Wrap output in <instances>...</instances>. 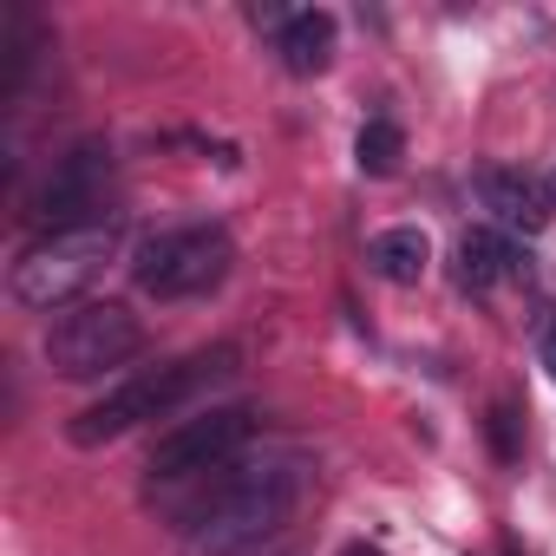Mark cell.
Masks as SVG:
<instances>
[{
  "instance_id": "6da1fadb",
  "label": "cell",
  "mask_w": 556,
  "mask_h": 556,
  "mask_svg": "<svg viewBox=\"0 0 556 556\" xmlns=\"http://www.w3.org/2000/svg\"><path fill=\"white\" fill-rule=\"evenodd\" d=\"M302 497V465L295 458H255V465H216L203 471V491L190 497L184 523V556H242L262 536L289 523Z\"/></svg>"
},
{
  "instance_id": "7a4b0ae2",
  "label": "cell",
  "mask_w": 556,
  "mask_h": 556,
  "mask_svg": "<svg viewBox=\"0 0 556 556\" xmlns=\"http://www.w3.org/2000/svg\"><path fill=\"white\" fill-rule=\"evenodd\" d=\"M236 348L229 341H216V348H197V354H184V361H170V367H151V374H138V380H125V387H112L99 406H86L73 426H66V439L73 445H112V439H125L131 426H144V419H170V413H184L197 393H210L216 380H229L236 374Z\"/></svg>"
},
{
  "instance_id": "3957f363",
  "label": "cell",
  "mask_w": 556,
  "mask_h": 556,
  "mask_svg": "<svg viewBox=\"0 0 556 556\" xmlns=\"http://www.w3.org/2000/svg\"><path fill=\"white\" fill-rule=\"evenodd\" d=\"M112 249H118V216L66 229V236H34L21 249V262H14V302L40 308V315H60L92 282V275L112 262Z\"/></svg>"
},
{
  "instance_id": "277c9868",
  "label": "cell",
  "mask_w": 556,
  "mask_h": 556,
  "mask_svg": "<svg viewBox=\"0 0 556 556\" xmlns=\"http://www.w3.org/2000/svg\"><path fill=\"white\" fill-rule=\"evenodd\" d=\"M236 262V242L223 223H184V229H157L138 242L131 255V275L138 289L157 295V302H190V295H210Z\"/></svg>"
},
{
  "instance_id": "5b68a950",
  "label": "cell",
  "mask_w": 556,
  "mask_h": 556,
  "mask_svg": "<svg viewBox=\"0 0 556 556\" xmlns=\"http://www.w3.org/2000/svg\"><path fill=\"white\" fill-rule=\"evenodd\" d=\"M144 348V321L125 302H79L47 334V367L60 380H99Z\"/></svg>"
},
{
  "instance_id": "8992f818",
  "label": "cell",
  "mask_w": 556,
  "mask_h": 556,
  "mask_svg": "<svg viewBox=\"0 0 556 556\" xmlns=\"http://www.w3.org/2000/svg\"><path fill=\"white\" fill-rule=\"evenodd\" d=\"M255 439V413L249 406H210V413H197V419H177L157 445H151V491L157 484H197L203 471H216V465H229L242 445Z\"/></svg>"
},
{
  "instance_id": "52a82bcc",
  "label": "cell",
  "mask_w": 556,
  "mask_h": 556,
  "mask_svg": "<svg viewBox=\"0 0 556 556\" xmlns=\"http://www.w3.org/2000/svg\"><path fill=\"white\" fill-rule=\"evenodd\" d=\"M105 184H112V151H105L99 138H86V144H73L66 157H53L47 184H40L34 203H27V223H34L40 236H66V229L105 223V216H99V210H105Z\"/></svg>"
},
{
  "instance_id": "ba28073f",
  "label": "cell",
  "mask_w": 556,
  "mask_h": 556,
  "mask_svg": "<svg viewBox=\"0 0 556 556\" xmlns=\"http://www.w3.org/2000/svg\"><path fill=\"white\" fill-rule=\"evenodd\" d=\"M530 275V249L504 229H465L458 236V282L465 289H497V282H523Z\"/></svg>"
},
{
  "instance_id": "9c48e42d",
  "label": "cell",
  "mask_w": 556,
  "mask_h": 556,
  "mask_svg": "<svg viewBox=\"0 0 556 556\" xmlns=\"http://www.w3.org/2000/svg\"><path fill=\"white\" fill-rule=\"evenodd\" d=\"M478 203L504 223V236L510 229H523V236H536L543 229V216H549V197L523 177V170H504V164H491V170H478Z\"/></svg>"
},
{
  "instance_id": "30bf717a",
  "label": "cell",
  "mask_w": 556,
  "mask_h": 556,
  "mask_svg": "<svg viewBox=\"0 0 556 556\" xmlns=\"http://www.w3.org/2000/svg\"><path fill=\"white\" fill-rule=\"evenodd\" d=\"M275 53H282V66L295 79H315L334 66V14L308 8V14H289L282 21V40H275Z\"/></svg>"
},
{
  "instance_id": "8fae6325",
  "label": "cell",
  "mask_w": 556,
  "mask_h": 556,
  "mask_svg": "<svg viewBox=\"0 0 556 556\" xmlns=\"http://www.w3.org/2000/svg\"><path fill=\"white\" fill-rule=\"evenodd\" d=\"M367 262H374V275H380V282H400V289H413L419 275H426V262H432V242H426V229L400 223V229H380V236L367 242Z\"/></svg>"
},
{
  "instance_id": "7c38bea8",
  "label": "cell",
  "mask_w": 556,
  "mask_h": 556,
  "mask_svg": "<svg viewBox=\"0 0 556 556\" xmlns=\"http://www.w3.org/2000/svg\"><path fill=\"white\" fill-rule=\"evenodd\" d=\"M400 157H406V131H400L393 118H367L361 138H354V164H361L367 177H393Z\"/></svg>"
},
{
  "instance_id": "4fadbf2b",
  "label": "cell",
  "mask_w": 556,
  "mask_h": 556,
  "mask_svg": "<svg viewBox=\"0 0 556 556\" xmlns=\"http://www.w3.org/2000/svg\"><path fill=\"white\" fill-rule=\"evenodd\" d=\"M484 426H491V452H497V458H504V465H510V458H517V452H523V439H517V406H510V400H497V406H491V419H484Z\"/></svg>"
},
{
  "instance_id": "5bb4252c",
  "label": "cell",
  "mask_w": 556,
  "mask_h": 556,
  "mask_svg": "<svg viewBox=\"0 0 556 556\" xmlns=\"http://www.w3.org/2000/svg\"><path fill=\"white\" fill-rule=\"evenodd\" d=\"M543 367L556 374V321H549V334H543Z\"/></svg>"
},
{
  "instance_id": "9a60e30c",
  "label": "cell",
  "mask_w": 556,
  "mask_h": 556,
  "mask_svg": "<svg viewBox=\"0 0 556 556\" xmlns=\"http://www.w3.org/2000/svg\"><path fill=\"white\" fill-rule=\"evenodd\" d=\"M341 556H387V549H380V543H348Z\"/></svg>"
},
{
  "instance_id": "2e32d148",
  "label": "cell",
  "mask_w": 556,
  "mask_h": 556,
  "mask_svg": "<svg viewBox=\"0 0 556 556\" xmlns=\"http://www.w3.org/2000/svg\"><path fill=\"white\" fill-rule=\"evenodd\" d=\"M543 197H549V210H556V170H549V184H543Z\"/></svg>"
}]
</instances>
